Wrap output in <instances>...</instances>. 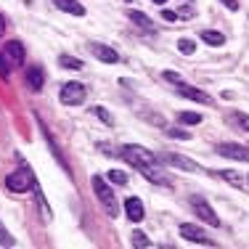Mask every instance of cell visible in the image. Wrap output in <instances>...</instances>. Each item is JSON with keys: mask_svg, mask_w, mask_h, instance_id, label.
I'll use <instances>...</instances> for the list:
<instances>
[{"mask_svg": "<svg viewBox=\"0 0 249 249\" xmlns=\"http://www.w3.org/2000/svg\"><path fill=\"white\" fill-rule=\"evenodd\" d=\"M180 236H183V239H188V241H194V244H207V247L215 244V241L207 239V233L199 228V225H194V223H183L180 225Z\"/></svg>", "mask_w": 249, "mask_h": 249, "instance_id": "8", "label": "cell"}, {"mask_svg": "<svg viewBox=\"0 0 249 249\" xmlns=\"http://www.w3.org/2000/svg\"><path fill=\"white\" fill-rule=\"evenodd\" d=\"M130 244H133L135 249H149L151 241H149V236H146V233H141V231H133V236H130Z\"/></svg>", "mask_w": 249, "mask_h": 249, "instance_id": "18", "label": "cell"}, {"mask_svg": "<svg viewBox=\"0 0 249 249\" xmlns=\"http://www.w3.org/2000/svg\"><path fill=\"white\" fill-rule=\"evenodd\" d=\"M8 74H11V58L0 51V77H3V80H8Z\"/></svg>", "mask_w": 249, "mask_h": 249, "instance_id": "23", "label": "cell"}, {"mask_svg": "<svg viewBox=\"0 0 249 249\" xmlns=\"http://www.w3.org/2000/svg\"><path fill=\"white\" fill-rule=\"evenodd\" d=\"M164 80H170V82H178V85H180V74H175V72H164Z\"/></svg>", "mask_w": 249, "mask_h": 249, "instance_id": "28", "label": "cell"}, {"mask_svg": "<svg viewBox=\"0 0 249 249\" xmlns=\"http://www.w3.org/2000/svg\"><path fill=\"white\" fill-rule=\"evenodd\" d=\"M220 3H223L228 11H239V3H236V0H220Z\"/></svg>", "mask_w": 249, "mask_h": 249, "instance_id": "29", "label": "cell"}, {"mask_svg": "<svg viewBox=\"0 0 249 249\" xmlns=\"http://www.w3.org/2000/svg\"><path fill=\"white\" fill-rule=\"evenodd\" d=\"M120 157H124L130 164H133L138 173H143L146 180H151L154 186H167V178H164V170L159 167V157L151 151H146L143 146H135V143H127L120 149Z\"/></svg>", "mask_w": 249, "mask_h": 249, "instance_id": "1", "label": "cell"}, {"mask_svg": "<svg viewBox=\"0 0 249 249\" xmlns=\"http://www.w3.org/2000/svg\"><path fill=\"white\" fill-rule=\"evenodd\" d=\"M93 114H96L104 124H109V127L114 124V117H111V114H109V109H104V106H96V109H93Z\"/></svg>", "mask_w": 249, "mask_h": 249, "instance_id": "21", "label": "cell"}, {"mask_svg": "<svg viewBox=\"0 0 249 249\" xmlns=\"http://www.w3.org/2000/svg\"><path fill=\"white\" fill-rule=\"evenodd\" d=\"M162 19H167V21H175V19H178V14H175V11H162Z\"/></svg>", "mask_w": 249, "mask_h": 249, "instance_id": "31", "label": "cell"}, {"mask_svg": "<svg viewBox=\"0 0 249 249\" xmlns=\"http://www.w3.org/2000/svg\"><path fill=\"white\" fill-rule=\"evenodd\" d=\"M90 53L98 58V61H104V64H117L120 61V53H117L114 48H109V45H101V43H93Z\"/></svg>", "mask_w": 249, "mask_h": 249, "instance_id": "10", "label": "cell"}, {"mask_svg": "<svg viewBox=\"0 0 249 249\" xmlns=\"http://www.w3.org/2000/svg\"><path fill=\"white\" fill-rule=\"evenodd\" d=\"M201 40H204L207 45H215V48L225 43V37L220 32H215V29H201Z\"/></svg>", "mask_w": 249, "mask_h": 249, "instance_id": "16", "label": "cell"}, {"mask_svg": "<svg viewBox=\"0 0 249 249\" xmlns=\"http://www.w3.org/2000/svg\"><path fill=\"white\" fill-rule=\"evenodd\" d=\"M90 186H93V191H96V196H98V201H101V207H104L106 215H109V217H117V215H120V201H117L114 191H111V188L104 183V178H101V175H93Z\"/></svg>", "mask_w": 249, "mask_h": 249, "instance_id": "2", "label": "cell"}, {"mask_svg": "<svg viewBox=\"0 0 249 249\" xmlns=\"http://www.w3.org/2000/svg\"><path fill=\"white\" fill-rule=\"evenodd\" d=\"M154 3H167V0H154Z\"/></svg>", "mask_w": 249, "mask_h": 249, "instance_id": "33", "label": "cell"}, {"mask_svg": "<svg viewBox=\"0 0 249 249\" xmlns=\"http://www.w3.org/2000/svg\"><path fill=\"white\" fill-rule=\"evenodd\" d=\"M178 122L180 124H199L201 114H196V111H180V114H178Z\"/></svg>", "mask_w": 249, "mask_h": 249, "instance_id": "20", "label": "cell"}, {"mask_svg": "<svg viewBox=\"0 0 249 249\" xmlns=\"http://www.w3.org/2000/svg\"><path fill=\"white\" fill-rule=\"evenodd\" d=\"M109 175V180L114 183V186H127V175L122 173V170H111V173H106Z\"/></svg>", "mask_w": 249, "mask_h": 249, "instance_id": "22", "label": "cell"}, {"mask_svg": "<svg viewBox=\"0 0 249 249\" xmlns=\"http://www.w3.org/2000/svg\"><path fill=\"white\" fill-rule=\"evenodd\" d=\"M27 85L32 88V90H43V85H45V74H43V69H40V67L27 69Z\"/></svg>", "mask_w": 249, "mask_h": 249, "instance_id": "14", "label": "cell"}, {"mask_svg": "<svg viewBox=\"0 0 249 249\" xmlns=\"http://www.w3.org/2000/svg\"><path fill=\"white\" fill-rule=\"evenodd\" d=\"M162 162H167V164H173V167L178 170H188V173H199V164L194 162V159H188V157H183V154H175V151H167V154H162Z\"/></svg>", "mask_w": 249, "mask_h": 249, "instance_id": "7", "label": "cell"}, {"mask_svg": "<svg viewBox=\"0 0 249 249\" xmlns=\"http://www.w3.org/2000/svg\"><path fill=\"white\" fill-rule=\"evenodd\" d=\"M178 51L186 53V56H191V53L196 51V45H194V40H186V37H183L180 43H178Z\"/></svg>", "mask_w": 249, "mask_h": 249, "instance_id": "25", "label": "cell"}, {"mask_svg": "<svg viewBox=\"0 0 249 249\" xmlns=\"http://www.w3.org/2000/svg\"><path fill=\"white\" fill-rule=\"evenodd\" d=\"M16 241H14V236L8 233V231L3 228V223H0V247H14Z\"/></svg>", "mask_w": 249, "mask_h": 249, "instance_id": "26", "label": "cell"}, {"mask_svg": "<svg viewBox=\"0 0 249 249\" xmlns=\"http://www.w3.org/2000/svg\"><path fill=\"white\" fill-rule=\"evenodd\" d=\"M85 96H88V90L80 82H67V85L61 88V101L67 106H80L82 101H85Z\"/></svg>", "mask_w": 249, "mask_h": 249, "instance_id": "5", "label": "cell"}, {"mask_svg": "<svg viewBox=\"0 0 249 249\" xmlns=\"http://www.w3.org/2000/svg\"><path fill=\"white\" fill-rule=\"evenodd\" d=\"M178 93H180L183 98H191V101H199V104H207V106L212 104V96H210V93L199 90V88H194V85H186V82H180V85H178Z\"/></svg>", "mask_w": 249, "mask_h": 249, "instance_id": "9", "label": "cell"}, {"mask_svg": "<svg viewBox=\"0 0 249 249\" xmlns=\"http://www.w3.org/2000/svg\"><path fill=\"white\" fill-rule=\"evenodd\" d=\"M178 16H183V19H191V16H194V11H191V8H186V5H183V8L178 11Z\"/></svg>", "mask_w": 249, "mask_h": 249, "instance_id": "30", "label": "cell"}, {"mask_svg": "<svg viewBox=\"0 0 249 249\" xmlns=\"http://www.w3.org/2000/svg\"><path fill=\"white\" fill-rule=\"evenodd\" d=\"M220 157H228V159H236V162H247L249 164V149L241 143H217L215 149Z\"/></svg>", "mask_w": 249, "mask_h": 249, "instance_id": "6", "label": "cell"}, {"mask_svg": "<svg viewBox=\"0 0 249 249\" xmlns=\"http://www.w3.org/2000/svg\"><path fill=\"white\" fill-rule=\"evenodd\" d=\"M130 19H133V21H135V24H138L141 29H149V32L154 29V21H151L146 14H141V11H130Z\"/></svg>", "mask_w": 249, "mask_h": 249, "instance_id": "17", "label": "cell"}, {"mask_svg": "<svg viewBox=\"0 0 249 249\" xmlns=\"http://www.w3.org/2000/svg\"><path fill=\"white\" fill-rule=\"evenodd\" d=\"M3 32H5V19L0 16V35H3Z\"/></svg>", "mask_w": 249, "mask_h": 249, "instance_id": "32", "label": "cell"}, {"mask_svg": "<svg viewBox=\"0 0 249 249\" xmlns=\"http://www.w3.org/2000/svg\"><path fill=\"white\" fill-rule=\"evenodd\" d=\"M124 212H127V220L141 223V220H143V201L135 199V196H130L127 201H124Z\"/></svg>", "mask_w": 249, "mask_h": 249, "instance_id": "11", "label": "cell"}, {"mask_svg": "<svg viewBox=\"0 0 249 249\" xmlns=\"http://www.w3.org/2000/svg\"><path fill=\"white\" fill-rule=\"evenodd\" d=\"M167 135H170V138H178V141H188V138H191V133H183V130H178V127H170Z\"/></svg>", "mask_w": 249, "mask_h": 249, "instance_id": "27", "label": "cell"}, {"mask_svg": "<svg viewBox=\"0 0 249 249\" xmlns=\"http://www.w3.org/2000/svg\"><path fill=\"white\" fill-rule=\"evenodd\" d=\"M5 186H8V191H14V194H21V191H32L35 188V175H32V170L27 167H21V170H14L11 175H5Z\"/></svg>", "mask_w": 249, "mask_h": 249, "instance_id": "3", "label": "cell"}, {"mask_svg": "<svg viewBox=\"0 0 249 249\" xmlns=\"http://www.w3.org/2000/svg\"><path fill=\"white\" fill-rule=\"evenodd\" d=\"M3 53L11 58V64H16V67H19V64L24 61V45H21L19 40H11V43L3 48Z\"/></svg>", "mask_w": 249, "mask_h": 249, "instance_id": "12", "label": "cell"}, {"mask_svg": "<svg viewBox=\"0 0 249 249\" xmlns=\"http://www.w3.org/2000/svg\"><path fill=\"white\" fill-rule=\"evenodd\" d=\"M217 175H220L223 180H228L231 186H236V188H241V186H244V180H241V178H239V173H233V170H220Z\"/></svg>", "mask_w": 249, "mask_h": 249, "instance_id": "19", "label": "cell"}, {"mask_svg": "<svg viewBox=\"0 0 249 249\" xmlns=\"http://www.w3.org/2000/svg\"><path fill=\"white\" fill-rule=\"evenodd\" d=\"M53 5H56L58 11H67V14H72V16H85V8H82L77 0H51Z\"/></svg>", "mask_w": 249, "mask_h": 249, "instance_id": "13", "label": "cell"}, {"mask_svg": "<svg viewBox=\"0 0 249 249\" xmlns=\"http://www.w3.org/2000/svg\"><path fill=\"white\" fill-rule=\"evenodd\" d=\"M58 67L77 72V69H85V64H82L80 58H74V56H67V53H61V56H58Z\"/></svg>", "mask_w": 249, "mask_h": 249, "instance_id": "15", "label": "cell"}, {"mask_svg": "<svg viewBox=\"0 0 249 249\" xmlns=\"http://www.w3.org/2000/svg\"><path fill=\"white\" fill-rule=\"evenodd\" d=\"M191 207H194V212L201 217V220H207L212 225V228H220V217L215 215V210H212L210 204H207V199L204 196H191Z\"/></svg>", "mask_w": 249, "mask_h": 249, "instance_id": "4", "label": "cell"}, {"mask_svg": "<svg viewBox=\"0 0 249 249\" xmlns=\"http://www.w3.org/2000/svg\"><path fill=\"white\" fill-rule=\"evenodd\" d=\"M231 120L239 124L241 130H247V133H249V117L244 114V111H233V114H231Z\"/></svg>", "mask_w": 249, "mask_h": 249, "instance_id": "24", "label": "cell"}]
</instances>
